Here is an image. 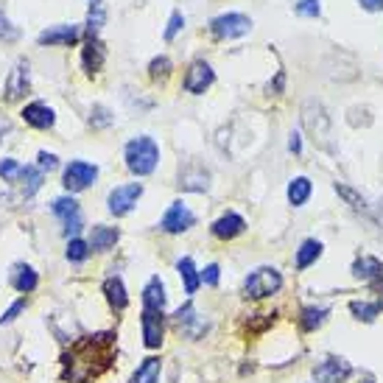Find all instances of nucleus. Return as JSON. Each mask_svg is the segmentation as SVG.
I'll return each mask as SVG.
<instances>
[{
  "label": "nucleus",
  "instance_id": "nucleus-1",
  "mask_svg": "<svg viewBox=\"0 0 383 383\" xmlns=\"http://www.w3.org/2000/svg\"><path fill=\"white\" fill-rule=\"evenodd\" d=\"M112 347H115V336L104 333V336H87L73 344L71 353H65L62 364V378L68 383H90L98 378L109 364H112Z\"/></svg>",
  "mask_w": 383,
  "mask_h": 383
},
{
  "label": "nucleus",
  "instance_id": "nucleus-2",
  "mask_svg": "<svg viewBox=\"0 0 383 383\" xmlns=\"http://www.w3.org/2000/svg\"><path fill=\"white\" fill-rule=\"evenodd\" d=\"M123 159H126V168L138 176H149L154 174L157 162H159V146L154 143V138H135L126 143V152H123Z\"/></svg>",
  "mask_w": 383,
  "mask_h": 383
},
{
  "label": "nucleus",
  "instance_id": "nucleus-3",
  "mask_svg": "<svg viewBox=\"0 0 383 383\" xmlns=\"http://www.w3.org/2000/svg\"><path fill=\"white\" fill-rule=\"evenodd\" d=\"M280 288H283V274H280L274 266H260V269H255V272L246 277V283H243V291H246L249 300H266V297L277 294Z\"/></svg>",
  "mask_w": 383,
  "mask_h": 383
},
{
  "label": "nucleus",
  "instance_id": "nucleus-4",
  "mask_svg": "<svg viewBox=\"0 0 383 383\" xmlns=\"http://www.w3.org/2000/svg\"><path fill=\"white\" fill-rule=\"evenodd\" d=\"M303 126L308 129V135L322 146V149H330L327 138H330V118L324 115V107L319 101H305L303 107Z\"/></svg>",
  "mask_w": 383,
  "mask_h": 383
},
{
  "label": "nucleus",
  "instance_id": "nucleus-5",
  "mask_svg": "<svg viewBox=\"0 0 383 383\" xmlns=\"http://www.w3.org/2000/svg\"><path fill=\"white\" fill-rule=\"evenodd\" d=\"M98 179V168L92 165V162H84V159H73L68 168H65V176H62V185L68 188V190H87L92 182Z\"/></svg>",
  "mask_w": 383,
  "mask_h": 383
},
{
  "label": "nucleus",
  "instance_id": "nucleus-6",
  "mask_svg": "<svg viewBox=\"0 0 383 383\" xmlns=\"http://www.w3.org/2000/svg\"><path fill=\"white\" fill-rule=\"evenodd\" d=\"M213 34L219 39H235V37H243L252 31V20L246 14H238V11H230V14H221L210 23Z\"/></svg>",
  "mask_w": 383,
  "mask_h": 383
},
{
  "label": "nucleus",
  "instance_id": "nucleus-7",
  "mask_svg": "<svg viewBox=\"0 0 383 383\" xmlns=\"http://www.w3.org/2000/svg\"><path fill=\"white\" fill-rule=\"evenodd\" d=\"M143 196V185L140 182H129V185H121L109 193L107 205H109V213L112 216H126L132 213V207L138 205V199Z\"/></svg>",
  "mask_w": 383,
  "mask_h": 383
},
{
  "label": "nucleus",
  "instance_id": "nucleus-8",
  "mask_svg": "<svg viewBox=\"0 0 383 383\" xmlns=\"http://www.w3.org/2000/svg\"><path fill=\"white\" fill-rule=\"evenodd\" d=\"M51 210H54V216H59L62 219V224H65V235L71 238V235H76L81 230V213H78V202L76 199H71V196H59V199H54L51 202Z\"/></svg>",
  "mask_w": 383,
  "mask_h": 383
},
{
  "label": "nucleus",
  "instance_id": "nucleus-9",
  "mask_svg": "<svg viewBox=\"0 0 383 383\" xmlns=\"http://www.w3.org/2000/svg\"><path fill=\"white\" fill-rule=\"evenodd\" d=\"M353 367L344 358H327L319 367H313V381L316 383H344L350 378Z\"/></svg>",
  "mask_w": 383,
  "mask_h": 383
},
{
  "label": "nucleus",
  "instance_id": "nucleus-10",
  "mask_svg": "<svg viewBox=\"0 0 383 383\" xmlns=\"http://www.w3.org/2000/svg\"><path fill=\"white\" fill-rule=\"evenodd\" d=\"M193 213L188 210V205H182V202H174L168 210H165V216H162V221H159V227L165 232H171V235H176V232H185L193 227Z\"/></svg>",
  "mask_w": 383,
  "mask_h": 383
},
{
  "label": "nucleus",
  "instance_id": "nucleus-11",
  "mask_svg": "<svg viewBox=\"0 0 383 383\" xmlns=\"http://www.w3.org/2000/svg\"><path fill=\"white\" fill-rule=\"evenodd\" d=\"M28 84H31V65H28V59H20L14 65V71L8 73V78H6V98L8 101L23 98L28 92Z\"/></svg>",
  "mask_w": 383,
  "mask_h": 383
},
{
  "label": "nucleus",
  "instance_id": "nucleus-12",
  "mask_svg": "<svg viewBox=\"0 0 383 383\" xmlns=\"http://www.w3.org/2000/svg\"><path fill=\"white\" fill-rule=\"evenodd\" d=\"M140 322H143V344H146L149 350H157V347L162 344V333H165V327H162V310H149V308H143Z\"/></svg>",
  "mask_w": 383,
  "mask_h": 383
},
{
  "label": "nucleus",
  "instance_id": "nucleus-13",
  "mask_svg": "<svg viewBox=\"0 0 383 383\" xmlns=\"http://www.w3.org/2000/svg\"><path fill=\"white\" fill-rule=\"evenodd\" d=\"M213 78H216V73H213V68L207 62H193L188 68V76H185V90L193 92V95H202L213 84Z\"/></svg>",
  "mask_w": 383,
  "mask_h": 383
},
{
  "label": "nucleus",
  "instance_id": "nucleus-14",
  "mask_svg": "<svg viewBox=\"0 0 383 383\" xmlns=\"http://www.w3.org/2000/svg\"><path fill=\"white\" fill-rule=\"evenodd\" d=\"M174 319H176V324L190 336V339H199L205 330H207V322H202L199 316H196V308L193 303H185V305L179 308L176 313H174Z\"/></svg>",
  "mask_w": 383,
  "mask_h": 383
},
{
  "label": "nucleus",
  "instance_id": "nucleus-15",
  "mask_svg": "<svg viewBox=\"0 0 383 383\" xmlns=\"http://www.w3.org/2000/svg\"><path fill=\"white\" fill-rule=\"evenodd\" d=\"M23 121H25L28 126H34V129H51V126L56 123V115H54L51 107L34 101V104H28V107L23 109Z\"/></svg>",
  "mask_w": 383,
  "mask_h": 383
},
{
  "label": "nucleus",
  "instance_id": "nucleus-16",
  "mask_svg": "<svg viewBox=\"0 0 383 383\" xmlns=\"http://www.w3.org/2000/svg\"><path fill=\"white\" fill-rule=\"evenodd\" d=\"M353 277L361 283H378L383 277V263L372 255H364L353 263Z\"/></svg>",
  "mask_w": 383,
  "mask_h": 383
},
{
  "label": "nucleus",
  "instance_id": "nucleus-17",
  "mask_svg": "<svg viewBox=\"0 0 383 383\" xmlns=\"http://www.w3.org/2000/svg\"><path fill=\"white\" fill-rule=\"evenodd\" d=\"M39 45H73L78 42V28L76 25H54L48 31H42L37 37Z\"/></svg>",
  "mask_w": 383,
  "mask_h": 383
},
{
  "label": "nucleus",
  "instance_id": "nucleus-18",
  "mask_svg": "<svg viewBox=\"0 0 383 383\" xmlns=\"http://www.w3.org/2000/svg\"><path fill=\"white\" fill-rule=\"evenodd\" d=\"M243 230H246V221H243L238 213H227V216H221L219 221H213V235L221 238V241H230V238L241 235Z\"/></svg>",
  "mask_w": 383,
  "mask_h": 383
},
{
  "label": "nucleus",
  "instance_id": "nucleus-19",
  "mask_svg": "<svg viewBox=\"0 0 383 383\" xmlns=\"http://www.w3.org/2000/svg\"><path fill=\"white\" fill-rule=\"evenodd\" d=\"M37 283H39V277H37V272H34L31 266H25V263H17V266H14V272H11V286H14L20 294H31V291L37 288Z\"/></svg>",
  "mask_w": 383,
  "mask_h": 383
},
{
  "label": "nucleus",
  "instance_id": "nucleus-20",
  "mask_svg": "<svg viewBox=\"0 0 383 383\" xmlns=\"http://www.w3.org/2000/svg\"><path fill=\"white\" fill-rule=\"evenodd\" d=\"M176 272H179V277H182V283H185V294L193 297V294L199 291V286H202V274L196 272L193 260H190V257H182V260L176 263Z\"/></svg>",
  "mask_w": 383,
  "mask_h": 383
},
{
  "label": "nucleus",
  "instance_id": "nucleus-21",
  "mask_svg": "<svg viewBox=\"0 0 383 383\" xmlns=\"http://www.w3.org/2000/svg\"><path fill=\"white\" fill-rule=\"evenodd\" d=\"M84 71L87 73H95L101 65H104V45L98 42V37H87V45H84Z\"/></svg>",
  "mask_w": 383,
  "mask_h": 383
},
{
  "label": "nucleus",
  "instance_id": "nucleus-22",
  "mask_svg": "<svg viewBox=\"0 0 383 383\" xmlns=\"http://www.w3.org/2000/svg\"><path fill=\"white\" fill-rule=\"evenodd\" d=\"M143 308L149 310H162L165 308V286L159 277H152L143 288Z\"/></svg>",
  "mask_w": 383,
  "mask_h": 383
},
{
  "label": "nucleus",
  "instance_id": "nucleus-23",
  "mask_svg": "<svg viewBox=\"0 0 383 383\" xmlns=\"http://www.w3.org/2000/svg\"><path fill=\"white\" fill-rule=\"evenodd\" d=\"M104 294H107L109 305L115 308V310H123V308L129 305V297H126V288H123V280H121V277H107Z\"/></svg>",
  "mask_w": 383,
  "mask_h": 383
},
{
  "label": "nucleus",
  "instance_id": "nucleus-24",
  "mask_svg": "<svg viewBox=\"0 0 383 383\" xmlns=\"http://www.w3.org/2000/svg\"><path fill=\"white\" fill-rule=\"evenodd\" d=\"M118 238H121V232L115 230V227H95L92 235H90V249H92V252L112 249V246L118 243Z\"/></svg>",
  "mask_w": 383,
  "mask_h": 383
},
{
  "label": "nucleus",
  "instance_id": "nucleus-25",
  "mask_svg": "<svg viewBox=\"0 0 383 383\" xmlns=\"http://www.w3.org/2000/svg\"><path fill=\"white\" fill-rule=\"evenodd\" d=\"M319 257H322V243L316 238H308V241H303V246L297 249V269L303 272L308 266H313Z\"/></svg>",
  "mask_w": 383,
  "mask_h": 383
},
{
  "label": "nucleus",
  "instance_id": "nucleus-26",
  "mask_svg": "<svg viewBox=\"0 0 383 383\" xmlns=\"http://www.w3.org/2000/svg\"><path fill=\"white\" fill-rule=\"evenodd\" d=\"M327 308H316V305H310V308H303V313H300V327L305 330V333H313V330H319L324 322H327Z\"/></svg>",
  "mask_w": 383,
  "mask_h": 383
},
{
  "label": "nucleus",
  "instance_id": "nucleus-27",
  "mask_svg": "<svg viewBox=\"0 0 383 383\" xmlns=\"http://www.w3.org/2000/svg\"><path fill=\"white\" fill-rule=\"evenodd\" d=\"M207 179H210V174L205 168H196V174H190V168H188V171L179 174V188H185V190H207V185H210Z\"/></svg>",
  "mask_w": 383,
  "mask_h": 383
},
{
  "label": "nucleus",
  "instance_id": "nucleus-28",
  "mask_svg": "<svg viewBox=\"0 0 383 383\" xmlns=\"http://www.w3.org/2000/svg\"><path fill=\"white\" fill-rule=\"evenodd\" d=\"M159 370H162L159 358H146L138 367V372L132 375V383H159Z\"/></svg>",
  "mask_w": 383,
  "mask_h": 383
},
{
  "label": "nucleus",
  "instance_id": "nucleus-29",
  "mask_svg": "<svg viewBox=\"0 0 383 383\" xmlns=\"http://www.w3.org/2000/svg\"><path fill=\"white\" fill-rule=\"evenodd\" d=\"M308 196H310V179L308 176H297V179L288 182V202L294 207H303L308 202Z\"/></svg>",
  "mask_w": 383,
  "mask_h": 383
},
{
  "label": "nucleus",
  "instance_id": "nucleus-30",
  "mask_svg": "<svg viewBox=\"0 0 383 383\" xmlns=\"http://www.w3.org/2000/svg\"><path fill=\"white\" fill-rule=\"evenodd\" d=\"M23 196L25 199H31L39 188H42V168H34V165H25L23 168Z\"/></svg>",
  "mask_w": 383,
  "mask_h": 383
},
{
  "label": "nucleus",
  "instance_id": "nucleus-31",
  "mask_svg": "<svg viewBox=\"0 0 383 383\" xmlns=\"http://www.w3.org/2000/svg\"><path fill=\"white\" fill-rule=\"evenodd\" d=\"M350 310H353V316H355V319H361V322H375V319H378V313H381V305H378V303L353 300V303H350Z\"/></svg>",
  "mask_w": 383,
  "mask_h": 383
},
{
  "label": "nucleus",
  "instance_id": "nucleus-32",
  "mask_svg": "<svg viewBox=\"0 0 383 383\" xmlns=\"http://www.w3.org/2000/svg\"><path fill=\"white\" fill-rule=\"evenodd\" d=\"M336 193H339V196H341V199H344V202H347L353 210H361V213L367 210V202H364V196H361V193H355L353 188H347V185L336 182Z\"/></svg>",
  "mask_w": 383,
  "mask_h": 383
},
{
  "label": "nucleus",
  "instance_id": "nucleus-33",
  "mask_svg": "<svg viewBox=\"0 0 383 383\" xmlns=\"http://www.w3.org/2000/svg\"><path fill=\"white\" fill-rule=\"evenodd\" d=\"M104 6H101V0H92V6H90V14H87V31H90V37H95L98 34V28L104 25Z\"/></svg>",
  "mask_w": 383,
  "mask_h": 383
},
{
  "label": "nucleus",
  "instance_id": "nucleus-34",
  "mask_svg": "<svg viewBox=\"0 0 383 383\" xmlns=\"http://www.w3.org/2000/svg\"><path fill=\"white\" fill-rule=\"evenodd\" d=\"M23 168H25V165H20V162L11 159V157L0 159V176H3V182H17V179L23 176Z\"/></svg>",
  "mask_w": 383,
  "mask_h": 383
},
{
  "label": "nucleus",
  "instance_id": "nucleus-35",
  "mask_svg": "<svg viewBox=\"0 0 383 383\" xmlns=\"http://www.w3.org/2000/svg\"><path fill=\"white\" fill-rule=\"evenodd\" d=\"M87 255H90V241L71 238V243H68V260H73V263H81V260H87Z\"/></svg>",
  "mask_w": 383,
  "mask_h": 383
},
{
  "label": "nucleus",
  "instance_id": "nucleus-36",
  "mask_svg": "<svg viewBox=\"0 0 383 383\" xmlns=\"http://www.w3.org/2000/svg\"><path fill=\"white\" fill-rule=\"evenodd\" d=\"M168 73H171V59L168 56H157L149 65V76L152 78H165Z\"/></svg>",
  "mask_w": 383,
  "mask_h": 383
},
{
  "label": "nucleus",
  "instance_id": "nucleus-37",
  "mask_svg": "<svg viewBox=\"0 0 383 383\" xmlns=\"http://www.w3.org/2000/svg\"><path fill=\"white\" fill-rule=\"evenodd\" d=\"M115 118H112V112L107 109V107H92V115H90V123L92 126H109Z\"/></svg>",
  "mask_w": 383,
  "mask_h": 383
},
{
  "label": "nucleus",
  "instance_id": "nucleus-38",
  "mask_svg": "<svg viewBox=\"0 0 383 383\" xmlns=\"http://www.w3.org/2000/svg\"><path fill=\"white\" fill-rule=\"evenodd\" d=\"M294 8H297V14H303V17H319V11H322L319 0H297Z\"/></svg>",
  "mask_w": 383,
  "mask_h": 383
},
{
  "label": "nucleus",
  "instance_id": "nucleus-39",
  "mask_svg": "<svg viewBox=\"0 0 383 383\" xmlns=\"http://www.w3.org/2000/svg\"><path fill=\"white\" fill-rule=\"evenodd\" d=\"M182 25H185V17H182V11H174L171 14V20H168V28H165V39L171 42L179 31H182Z\"/></svg>",
  "mask_w": 383,
  "mask_h": 383
},
{
  "label": "nucleus",
  "instance_id": "nucleus-40",
  "mask_svg": "<svg viewBox=\"0 0 383 383\" xmlns=\"http://www.w3.org/2000/svg\"><path fill=\"white\" fill-rule=\"evenodd\" d=\"M23 310H25V300H17L14 305H11L6 313H3V316H0V327H3V324H8V322H14V319H17Z\"/></svg>",
  "mask_w": 383,
  "mask_h": 383
},
{
  "label": "nucleus",
  "instance_id": "nucleus-41",
  "mask_svg": "<svg viewBox=\"0 0 383 383\" xmlns=\"http://www.w3.org/2000/svg\"><path fill=\"white\" fill-rule=\"evenodd\" d=\"M17 37H20V31L0 14V39H8V42H11V39H17Z\"/></svg>",
  "mask_w": 383,
  "mask_h": 383
},
{
  "label": "nucleus",
  "instance_id": "nucleus-42",
  "mask_svg": "<svg viewBox=\"0 0 383 383\" xmlns=\"http://www.w3.org/2000/svg\"><path fill=\"white\" fill-rule=\"evenodd\" d=\"M202 283H205V286H219V266H216V263H210V266L202 272Z\"/></svg>",
  "mask_w": 383,
  "mask_h": 383
},
{
  "label": "nucleus",
  "instance_id": "nucleus-43",
  "mask_svg": "<svg viewBox=\"0 0 383 383\" xmlns=\"http://www.w3.org/2000/svg\"><path fill=\"white\" fill-rule=\"evenodd\" d=\"M37 159H39V168H42V171H54V168L59 165V159H56V154L39 152V157H37Z\"/></svg>",
  "mask_w": 383,
  "mask_h": 383
},
{
  "label": "nucleus",
  "instance_id": "nucleus-44",
  "mask_svg": "<svg viewBox=\"0 0 383 383\" xmlns=\"http://www.w3.org/2000/svg\"><path fill=\"white\" fill-rule=\"evenodd\" d=\"M361 3V8H367V11H381L383 8V0H358Z\"/></svg>",
  "mask_w": 383,
  "mask_h": 383
},
{
  "label": "nucleus",
  "instance_id": "nucleus-45",
  "mask_svg": "<svg viewBox=\"0 0 383 383\" xmlns=\"http://www.w3.org/2000/svg\"><path fill=\"white\" fill-rule=\"evenodd\" d=\"M288 149H291L294 154L303 152V140H300V132H294V135H291V140H288Z\"/></svg>",
  "mask_w": 383,
  "mask_h": 383
},
{
  "label": "nucleus",
  "instance_id": "nucleus-46",
  "mask_svg": "<svg viewBox=\"0 0 383 383\" xmlns=\"http://www.w3.org/2000/svg\"><path fill=\"white\" fill-rule=\"evenodd\" d=\"M8 132H11V121L0 115V140H3V135H8Z\"/></svg>",
  "mask_w": 383,
  "mask_h": 383
},
{
  "label": "nucleus",
  "instance_id": "nucleus-47",
  "mask_svg": "<svg viewBox=\"0 0 383 383\" xmlns=\"http://www.w3.org/2000/svg\"><path fill=\"white\" fill-rule=\"evenodd\" d=\"M375 291H378V305L383 308V277L378 280V286H375Z\"/></svg>",
  "mask_w": 383,
  "mask_h": 383
},
{
  "label": "nucleus",
  "instance_id": "nucleus-48",
  "mask_svg": "<svg viewBox=\"0 0 383 383\" xmlns=\"http://www.w3.org/2000/svg\"><path fill=\"white\" fill-rule=\"evenodd\" d=\"M367 383H372V381H367Z\"/></svg>",
  "mask_w": 383,
  "mask_h": 383
},
{
  "label": "nucleus",
  "instance_id": "nucleus-49",
  "mask_svg": "<svg viewBox=\"0 0 383 383\" xmlns=\"http://www.w3.org/2000/svg\"><path fill=\"white\" fill-rule=\"evenodd\" d=\"M90 3H92V0H90Z\"/></svg>",
  "mask_w": 383,
  "mask_h": 383
}]
</instances>
